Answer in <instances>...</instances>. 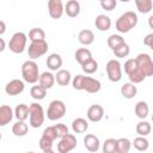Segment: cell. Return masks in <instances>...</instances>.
<instances>
[{
  "label": "cell",
  "mask_w": 153,
  "mask_h": 153,
  "mask_svg": "<svg viewBox=\"0 0 153 153\" xmlns=\"http://www.w3.org/2000/svg\"><path fill=\"white\" fill-rule=\"evenodd\" d=\"M72 85L75 90H79V91H86L88 93H97L99 92L100 87H102V84L99 80L97 79H93L91 76H85V75H75L73 78V81H72Z\"/></svg>",
  "instance_id": "1"
},
{
  "label": "cell",
  "mask_w": 153,
  "mask_h": 153,
  "mask_svg": "<svg viewBox=\"0 0 153 153\" xmlns=\"http://www.w3.org/2000/svg\"><path fill=\"white\" fill-rule=\"evenodd\" d=\"M137 14L133 11H127L123 14H121L116 20V30L121 33H127L131 29H134L137 25Z\"/></svg>",
  "instance_id": "2"
},
{
  "label": "cell",
  "mask_w": 153,
  "mask_h": 153,
  "mask_svg": "<svg viewBox=\"0 0 153 153\" xmlns=\"http://www.w3.org/2000/svg\"><path fill=\"white\" fill-rule=\"evenodd\" d=\"M22 76L29 84H36L39 79L38 65L33 60H27L22 65Z\"/></svg>",
  "instance_id": "3"
},
{
  "label": "cell",
  "mask_w": 153,
  "mask_h": 153,
  "mask_svg": "<svg viewBox=\"0 0 153 153\" xmlns=\"http://www.w3.org/2000/svg\"><path fill=\"white\" fill-rule=\"evenodd\" d=\"M44 122V110L41 104L31 103L29 105V123L32 128H39Z\"/></svg>",
  "instance_id": "4"
},
{
  "label": "cell",
  "mask_w": 153,
  "mask_h": 153,
  "mask_svg": "<svg viewBox=\"0 0 153 153\" xmlns=\"http://www.w3.org/2000/svg\"><path fill=\"white\" fill-rule=\"evenodd\" d=\"M66 105L62 100L60 99H55L53 102H50L48 110H47V117L50 121H57L60 118H62L66 115Z\"/></svg>",
  "instance_id": "5"
},
{
  "label": "cell",
  "mask_w": 153,
  "mask_h": 153,
  "mask_svg": "<svg viewBox=\"0 0 153 153\" xmlns=\"http://www.w3.org/2000/svg\"><path fill=\"white\" fill-rule=\"evenodd\" d=\"M26 41H27V36L24 32H16L8 42V48L14 54H22L25 50Z\"/></svg>",
  "instance_id": "6"
},
{
  "label": "cell",
  "mask_w": 153,
  "mask_h": 153,
  "mask_svg": "<svg viewBox=\"0 0 153 153\" xmlns=\"http://www.w3.org/2000/svg\"><path fill=\"white\" fill-rule=\"evenodd\" d=\"M135 62L137 68L145 74V76H151L153 75V62H152V57L146 54V53H141L135 57Z\"/></svg>",
  "instance_id": "7"
},
{
  "label": "cell",
  "mask_w": 153,
  "mask_h": 153,
  "mask_svg": "<svg viewBox=\"0 0 153 153\" xmlns=\"http://www.w3.org/2000/svg\"><path fill=\"white\" fill-rule=\"evenodd\" d=\"M106 74L110 81L118 82L122 79V68L118 60H109L106 63Z\"/></svg>",
  "instance_id": "8"
},
{
  "label": "cell",
  "mask_w": 153,
  "mask_h": 153,
  "mask_svg": "<svg viewBox=\"0 0 153 153\" xmlns=\"http://www.w3.org/2000/svg\"><path fill=\"white\" fill-rule=\"evenodd\" d=\"M47 51H48V43L45 41L31 42V44L27 48V54H29V57L31 60H35V59L43 56Z\"/></svg>",
  "instance_id": "9"
},
{
  "label": "cell",
  "mask_w": 153,
  "mask_h": 153,
  "mask_svg": "<svg viewBox=\"0 0 153 153\" xmlns=\"http://www.w3.org/2000/svg\"><path fill=\"white\" fill-rule=\"evenodd\" d=\"M76 147V139L73 134H68L60 140L57 143V152L59 153H69Z\"/></svg>",
  "instance_id": "10"
},
{
  "label": "cell",
  "mask_w": 153,
  "mask_h": 153,
  "mask_svg": "<svg viewBox=\"0 0 153 153\" xmlns=\"http://www.w3.org/2000/svg\"><path fill=\"white\" fill-rule=\"evenodd\" d=\"M48 12L53 19H59L65 12V7L61 0H49L48 1Z\"/></svg>",
  "instance_id": "11"
},
{
  "label": "cell",
  "mask_w": 153,
  "mask_h": 153,
  "mask_svg": "<svg viewBox=\"0 0 153 153\" xmlns=\"http://www.w3.org/2000/svg\"><path fill=\"white\" fill-rule=\"evenodd\" d=\"M25 88L24 81L20 79H13L11 81H8L5 86V92L8 96H18L20 94Z\"/></svg>",
  "instance_id": "12"
},
{
  "label": "cell",
  "mask_w": 153,
  "mask_h": 153,
  "mask_svg": "<svg viewBox=\"0 0 153 153\" xmlns=\"http://www.w3.org/2000/svg\"><path fill=\"white\" fill-rule=\"evenodd\" d=\"M87 118L91 122H99L104 117V109L99 104H93L87 110Z\"/></svg>",
  "instance_id": "13"
},
{
  "label": "cell",
  "mask_w": 153,
  "mask_h": 153,
  "mask_svg": "<svg viewBox=\"0 0 153 153\" xmlns=\"http://www.w3.org/2000/svg\"><path fill=\"white\" fill-rule=\"evenodd\" d=\"M84 146L85 148L91 152V153H94L99 149V146H100V142H99V139L93 135V134H87L85 137H84Z\"/></svg>",
  "instance_id": "14"
},
{
  "label": "cell",
  "mask_w": 153,
  "mask_h": 153,
  "mask_svg": "<svg viewBox=\"0 0 153 153\" xmlns=\"http://www.w3.org/2000/svg\"><path fill=\"white\" fill-rule=\"evenodd\" d=\"M38 85L41 87H43L44 90H49L54 86V82H55V75L50 72H43L41 75H39V79H38Z\"/></svg>",
  "instance_id": "15"
},
{
  "label": "cell",
  "mask_w": 153,
  "mask_h": 153,
  "mask_svg": "<svg viewBox=\"0 0 153 153\" xmlns=\"http://www.w3.org/2000/svg\"><path fill=\"white\" fill-rule=\"evenodd\" d=\"M13 110L10 105H1L0 106V126L4 127L8 124L13 118Z\"/></svg>",
  "instance_id": "16"
},
{
  "label": "cell",
  "mask_w": 153,
  "mask_h": 153,
  "mask_svg": "<svg viewBox=\"0 0 153 153\" xmlns=\"http://www.w3.org/2000/svg\"><path fill=\"white\" fill-rule=\"evenodd\" d=\"M63 7H65L66 14L68 17H71V18H75L80 13V4L76 0H69V1H67V4Z\"/></svg>",
  "instance_id": "17"
},
{
  "label": "cell",
  "mask_w": 153,
  "mask_h": 153,
  "mask_svg": "<svg viewBox=\"0 0 153 153\" xmlns=\"http://www.w3.org/2000/svg\"><path fill=\"white\" fill-rule=\"evenodd\" d=\"M94 25L99 31H108L111 27V19L109 16L99 14L94 19Z\"/></svg>",
  "instance_id": "18"
},
{
  "label": "cell",
  "mask_w": 153,
  "mask_h": 153,
  "mask_svg": "<svg viewBox=\"0 0 153 153\" xmlns=\"http://www.w3.org/2000/svg\"><path fill=\"white\" fill-rule=\"evenodd\" d=\"M61 66H62V57L59 54L53 53L47 57V67L50 71H59L61 69Z\"/></svg>",
  "instance_id": "19"
},
{
  "label": "cell",
  "mask_w": 153,
  "mask_h": 153,
  "mask_svg": "<svg viewBox=\"0 0 153 153\" xmlns=\"http://www.w3.org/2000/svg\"><path fill=\"white\" fill-rule=\"evenodd\" d=\"M72 129L76 134H82L88 129V122L85 118L78 117L72 122Z\"/></svg>",
  "instance_id": "20"
},
{
  "label": "cell",
  "mask_w": 153,
  "mask_h": 153,
  "mask_svg": "<svg viewBox=\"0 0 153 153\" xmlns=\"http://www.w3.org/2000/svg\"><path fill=\"white\" fill-rule=\"evenodd\" d=\"M78 39H79V42H80L82 45H90V44H92L93 41H94V35H93V32H92L91 30L84 29V30H81V31L79 32Z\"/></svg>",
  "instance_id": "21"
},
{
  "label": "cell",
  "mask_w": 153,
  "mask_h": 153,
  "mask_svg": "<svg viewBox=\"0 0 153 153\" xmlns=\"http://www.w3.org/2000/svg\"><path fill=\"white\" fill-rule=\"evenodd\" d=\"M71 73L67 69H59L55 75V81L61 86H67L71 82Z\"/></svg>",
  "instance_id": "22"
},
{
  "label": "cell",
  "mask_w": 153,
  "mask_h": 153,
  "mask_svg": "<svg viewBox=\"0 0 153 153\" xmlns=\"http://www.w3.org/2000/svg\"><path fill=\"white\" fill-rule=\"evenodd\" d=\"M134 111H135V115H136L139 118L145 120V118L148 116V112H149L148 104H147L146 102H143V100H140V102L136 103Z\"/></svg>",
  "instance_id": "23"
},
{
  "label": "cell",
  "mask_w": 153,
  "mask_h": 153,
  "mask_svg": "<svg viewBox=\"0 0 153 153\" xmlns=\"http://www.w3.org/2000/svg\"><path fill=\"white\" fill-rule=\"evenodd\" d=\"M74 57H75V60H76L78 63L82 65L84 62H86V61H88L90 59H92V53H91L87 48H80V49H78V50L75 51Z\"/></svg>",
  "instance_id": "24"
},
{
  "label": "cell",
  "mask_w": 153,
  "mask_h": 153,
  "mask_svg": "<svg viewBox=\"0 0 153 153\" xmlns=\"http://www.w3.org/2000/svg\"><path fill=\"white\" fill-rule=\"evenodd\" d=\"M121 93H122V96H123L124 98L130 99V98H134V97L136 96L137 88H136V86H135L134 84H131V82H126V84L122 85V87H121Z\"/></svg>",
  "instance_id": "25"
},
{
  "label": "cell",
  "mask_w": 153,
  "mask_h": 153,
  "mask_svg": "<svg viewBox=\"0 0 153 153\" xmlns=\"http://www.w3.org/2000/svg\"><path fill=\"white\" fill-rule=\"evenodd\" d=\"M131 148V142L127 137H121L116 140V153H128Z\"/></svg>",
  "instance_id": "26"
},
{
  "label": "cell",
  "mask_w": 153,
  "mask_h": 153,
  "mask_svg": "<svg viewBox=\"0 0 153 153\" xmlns=\"http://www.w3.org/2000/svg\"><path fill=\"white\" fill-rule=\"evenodd\" d=\"M29 39L31 42H41L45 41V32L41 27H32L29 31Z\"/></svg>",
  "instance_id": "27"
},
{
  "label": "cell",
  "mask_w": 153,
  "mask_h": 153,
  "mask_svg": "<svg viewBox=\"0 0 153 153\" xmlns=\"http://www.w3.org/2000/svg\"><path fill=\"white\" fill-rule=\"evenodd\" d=\"M14 116L18 121H25L29 117V106L26 104H18L14 109Z\"/></svg>",
  "instance_id": "28"
},
{
  "label": "cell",
  "mask_w": 153,
  "mask_h": 153,
  "mask_svg": "<svg viewBox=\"0 0 153 153\" xmlns=\"http://www.w3.org/2000/svg\"><path fill=\"white\" fill-rule=\"evenodd\" d=\"M27 130H29V127L25 123V121H17L12 127V133L16 136H24L27 134Z\"/></svg>",
  "instance_id": "29"
},
{
  "label": "cell",
  "mask_w": 153,
  "mask_h": 153,
  "mask_svg": "<svg viewBox=\"0 0 153 153\" xmlns=\"http://www.w3.org/2000/svg\"><path fill=\"white\" fill-rule=\"evenodd\" d=\"M135 5L139 10L140 13H149L152 11V7H153V2L152 0H135Z\"/></svg>",
  "instance_id": "30"
},
{
  "label": "cell",
  "mask_w": 153,
  "mask_h": 153,
  "mask_svg": "<svg viewBox=\"0 0 153 153\" xmlns=\"http://www.w3.org/2000/svg\"><path fill=\"white\" fill-rule=\"evenodd\" d=\"M131 145H133L137 151L145 152V151H147L148 147H149V141H148L145 136H137V137L134 139V141H133Z\"/></svg>",
  "instance_id": "31"
},
{
  "label": "cell",
  "mask_w": 153,
  "mask_h": 153,
  "mask_svg": "<svg viewBox=\"0 0 153 153\" xmlns=\"http://www.w3.org/2000/svg\"><path fill=\"white\" fill-rule=\"evenodd\" d=\"M136 133L140 135V136H147L151 130H152V127H151V123L147 122V121H140L137 124H136Z\"/></svg>",
  "instance_id": "32"
},
{
  "label": "cell",
  "mask_w": 153,
  "mask_h": 153,
  "mask_svg": "<svg viewBox=\"0 0 153 153\" xmlns=\"http://www.w3.org/2000/svg\"><path fill=\"white\" fill-rule=\"evenodd\" d=\"M30 94H31V97H32L33 99H36V100H42V99H44L45 96H47V90H44V88L41 87L39 85H35V86L31 87Z\"/></svg>",
  "instance_id": "33"
},
{
  "label": "cell",
  "mask_w": 153,
  "mask_h": 153,
  "mask_svg": "<svg viewBox=\"0 0 153 153\" xmlns=\"http://www.w3.org/2000/svg\"><path fill=\"white\" fill-rule=\"evenodd\" d=\"M81 68H82V71H84L86 74H93V73L98 69V62L92 57V59H90L88 61L84 62V63L81 65Z\"/></svg>",
  "instance_id": "34"
},
{
  "label": "cell",
  "mask_w": 153,
  "mask_h": 153,
  "mask_svg": "<svg viewBox=\"0 0 153 153\" xmlns=\"http://www.w3.org/2000/svg\"><path fill=\"white\" fill-rule=\"evenodd\" d=\"M112 51H114V54H115L116 57H127L129 55L130 49H129V45L126 42H123L122 44H120L118 47H116L115 49H112Z\"/></svg>",
  "instance_id": "35"
},
{
  "label": "cell",
  "mask_w": 153,
  "mask_h": 153,
  "mask_svg": "<svg viewBox=\"0 0 153 153\" xmlns=\"http://www.w3.org/2000/svg\"><path fill=\"white\" fill-rule=\"evenodd\" d=\"M128 78H129V80H130V82L131 84H139V82H142L145 79H146V76H145V74L139 69V68H136L134 72H131L129 75H128Z\"/></svg>",
  "instance_id": "36"
},
{
  "label": "cell",
  "mask_w": 153,
  "mask_h": 153,
  "mask_svg": "<svg viewBox=\"0 0 153 153\" xmlns=\"http://www.w3.org/2000/svg\"><path fill=\"white\" fill-rule=\"evenodd\" d=\"M103 153H116V139H106L103 143Z\"/></svg>",
  "instance_id": "37"
},
{
  "label": "cell",
  "mask_w": 153,
  "mask_h": 153,
  "mask_svg": "<svg viewBox=\"0 0 153 153\" xmlns=\"http://www.w3.org/2000/svg\"><path fill=\"white\" fill-rule=\"evenodd\" d=\"M123 42H124V38L122 36H120V35H110L108 37V45L111 49H115L116 47H118Z\"/></svg>",
  "instance_id": "38"
},
{
  "label": "cell",
  "mask_w": 153,
  "mask_h": 153,
  "mask_svg": "<svg viewBox=\"0 0 153 153\" xmlns=\"http://www.w3.org/2000/svg\"><path fill=\"white\" fill-rule=\"evenodd\" d=\"M54 128H55V131H56L57 137H60V139H62V137H65L66 135H68V134H69L67 126H66V124H63V123H57V124H55V126H54Z\"/></svg>",
  "instance_id": "39"
},
{
  "label": "cell",
  "mask_w": 153,
  "mask_h": 153,
  "mask_svg": "<svg viewBox=\"0 0 153 153\" xmlns=\"http://www.w3.org/2000/svg\"><path fill=\"white\" fill-rule=\"evenodd\" d=\"M137 68L136 66V62H135V59H129L126 61L124 63V72L127 73V75H129L131 72H134L135 69Z\"/></svg>",
  "instance_id": "40"
},
{
  "label": "cell",
  "mask_w": 153,
  "mask_h": 153,
  "mask_svg": "<svg viewBox=\"0 0 153 153\" xmlns=\"http://www.w3.org/2000/svg\"><path fill=\"white\" fill-rule=\"evenodd\" d=\"M42 136H44V137H47V139H49V140H51V141H54L55 139H57V135H56V131H55L54 126H53V127H47V128L43 130Z\"/></svg>",
  "instance_id": "41"
},
{
  "label": "cell",
  "mask_w": 153,
  "mask_h": 153,
  "mask_svg": "<svg viewBox=\"0 0 153 153\" xmlns=\"http://www.w3.org/2000/svg\"><path fill=\"white\" fill-rule=\"evenodd\" d=\"M53 142H54V141H51V140H49V139L42 136V137L39 139V142H38V143H39L41 149L44 152V151H48V149H53Z\"/></svg>",
  "instance_id": "42"
},
{
  "label": "cell",
  "mask_w": 153,
  "mask_h": 153,
  "mask_svg": "<svg viewBox=\"0 0 153 153\" xmlns=\"http://www.w3.org/2000/svg\"><path fill=\"white\" fill-rule=\"evenodd\" d=\"M116 5H117L116 0H102L100 1V6L105 11H112L116 7Z\"/></svg>",
  "instance_id": "43"
},
{
  "label": "cell",
  "mask_w": 153,
  "mask_h": 153,
  "mask_svg": "<svg viewBox=\"0 0 153 153\" xmlns=\"http://www.w3.org/2000/svg\"><path fill=\"white\" fill-rule=\"evenodd\" d=\"M143 44L147 45L148 48H153V33H148L143 38Z\"/></svg>",
  "instance_id": "44"
},
{
  "label": "cell",
  "mask_w": 153,
  "mask_h": 153,
  "mask_svg": "<svg viewBox=\"0 0 153 153\" xmlns=\"http://www.w3.org/2000/svg\"><path fill=\"white\" fill-rule=\"evenodd\" d=\"M5 32H6V24H5V22L0 20V36L4 35Z\"/></svg>",
  "instance_id": "45"
},
{
  "label": "cell",
  "mask_w": 153,
  "mask_h": 153,
  "mask_svg": "<svg viewBox=\"0 0 153 153\" xmlns=\"http://www.w3.org/2000/svg\"><path fill=\"white\" fill-rule=\"evenodd\" d=\"M5 48H6V43H5V41H4L2 38H0V53L4 51Z\"/></svg>",
  "instance_id": "46"
},
{
  "label": "cell",
  "mask_w": 153,
  "mask_h": 153,
  "mask_svg": "<svg viewBox=\"0 0 153 153\" xmlns=\"http://www.w3.org/2000/svg\"><path fill=\"white\" fill-rule=\"evenodd\" d=\"M152 20H153V16H151V17L148 18V23H149V26H151V27H153V24H152Z\"/></svg>",
  "instance_id": "47"
},
{
  "label": "cell",
  "mask_w": 153,
  "mask_h": 153,
  "mask_svg": "<svg viewBox=\"0 0 153 153\" xmlns=\"http://www.w3.org/2000/svg\"><path fill=\"white\" fill-rule=\"evenodd\" d=\"M43 153H55V152H54L53 149H48V151H44Z\"/></svg>",
  "instance_id": "48"
},
{
  "label": "cell",
  "mask_w": 153,
  "mask_h": 153,
  "mask_svg": "<svg viewBox=\"0 0 153 153\" xmlns=\"http://www.w3.org/2000/svg\"><path fill=\"white\" fill-rule=\"evenodd\" d=\"M26 153H35V152H26Z\"/></svg>",
  "instance_id": "49"
},
{
  "label": "cell",
  "mask_w": 153,
  "mask_h": 153,
  "mask_svg": "<svg viewBox=\"0 0 153 153\" xmlns=\"http://www.w3.org/2000/svg\"><path fill=\"white\" fill-rule=\"evenodd\" d=\"M1 137H2V136H1V133H0V140H1Z\"/></svg>",
  "instance_id": "50"
}]
</instances>
